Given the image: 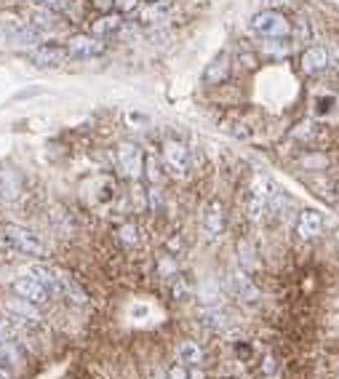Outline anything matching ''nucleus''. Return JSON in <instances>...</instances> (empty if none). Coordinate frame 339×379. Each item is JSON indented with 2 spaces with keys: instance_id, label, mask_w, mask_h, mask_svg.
I'll return each mask as SVG.
<instances>
[{
  "instance_id": "nucleus-5",
  "label": "nucleus",
  "mask_w": 339,
  "mask_h": 379,
  "mask_svg": "<svg viewBox=\"0 0 339 379\" xmlns=\"http://www.w3.org/2000/svg\"><path fill=\"white\" fill-rule=\"evenodd\" d=\"M27 59L38 70H54V67H59L62 61L67 59V48L57 46V43H41V46L27 51Z\"/></svg>"
},
{
  "instance_id": "nucleus-38",
  "label": "nucleus",
  "mask_w": 339,
  "mask_h": 379,
  "mask_svg": "<svg viewBox=\"0 0 339 379\" xmlns=\"http://www.w3.org/2000/svg\"><path fill=\"white\" fill-rule=\"evenodd\" d=\"M334 187H337V193H339V182H334Z\"/></svg>"
},
{
  "instance_id": "nucleus-25",
  "label": "nucleus",
  "mask_w": 339,
  "mask_h": 379,
  "mask_svg": "<svg viewBox=\"0 0 339 379\" xmlns=\"http://www.w3.org/2000/svg\"><path fill=\"white\" fill-rule=\"evenodd\" d=\"M118 238L126 243L129 248H134V246H139V228H136L134 222H126V225H120Z\"/></svg>"
},
{
  "instance_id": "nucleus-15",
  "label": "nucleus",
  "mask_w": 339,
  "mask_h": 379,
  "mask_svg": "<svg viewBox=\"0 0 339 379\" xmlns=\"http://www.w3.org/2000/svg\"><path fill=\"white\" fill-rule=\"evenodd\" d=\"M203 230L211 241H217L222 232H224V206L219 200H211L203 214Z\"/></svg>"
},
{
  "instance_id": "nucleus-16",
  "label": "nucleus",
  "mask_w": 339,
  "mask_h": 379,
  "mask_svg": "<svg viewBox=\"0 0 339 379\" xmlns=\"http://www.w3.org/2000/svg\"><path fill=\"white\" fill-rule=\"evenodd\" d=\"M299 61H302V73L305 75H318V73H324L329 67V51L324 46H310Z\"/></svg>"
},
{
  "instance_id": "nucleus-22",
  "label": "nucleus",
  "mask_w": 339,
  "mask_h": 379,
  "mask_svg": "<svg viewBox=\"0 0 339 379\" xmlns=\"http://www.w3.org/2000/svg\"><path fill=\"white\" fill-rule=\"evenodd\" d=\"M177 358L185 366H201L203 364V350L195 342H179L177 345Z\"/></svg>"
},
{
  "instance_id": "nucleus-8",
  "label": "nucleus",
  "mask_w": 339,
  "mask_h": 379,
  "mask_svg": "<svg viewBox=\"0 0 339 379\" xmlns=\"http://www.w3.org/2000/svg\"><path fill=\"white\" fill-rule=\"evenodd\" d=\"M118 166H120V171H123V177H129V179H139V177H142L145 155L139 150V144H131V142H123V144H120Z\"/></svg>"
},
{
  "instance_id": "nucleus-32",
  "label": "nucleus",
  "mask_w": 339,
  "mask_h": 379,
  "mask_svg": "<svg viewBox=\"0 0 339 379\" xmlns=\"http://www.w3.org/2000/svg\"><path fill=\"white\" fill-rule=\"evenodd\" d=\"M166 38H168V32L161 30V27H155V30L150 32V43H152V46H155V43L163 46V43H166Z\"/></svg>"
},
{
  "instance_id": "nucleus-11",
  "label": "nucleus",
  "mask_w": 339,
  "mask_h": 379,
  "mask_svg": "<svg viewBox=\"0 0 339 379\" xmlns=\"http://www.w3.org/2000/svg\"><path fill=\"white\" fill-rule=\"evenodd\" d=\"M38 283L43 288H48V294L51 297H59L62 294V281H64V273H59L57 267H51V265H32L30 273Z\"/></svg>"
},
{
  "instance_id": "nucleus-30",
  "label": "nucleus",
  "mask_w": 339,
  "mask_h": 379,
  "mask_svg": "<svg viewBox=\"0 0 339 379\" xmlns=\"http://www.w3.org/2000/svg\"><path fill=\"white\" fill-rule=\"evenodd\" d=\"M91 6L99 11V14H110L115 8V0H91Z\"/></svg>"
},
{
  "instance_id": "nucleus-13",
  "label": "nucleus",
  "mask_w": 339,
  "mask_h": 379,
  "mask_svg": "<svg viewBox=\"0 0 339 379\" xmlns=\"http://www.w3.org/2000/svg\"><path fill=\"white\" fill-rule=\"evenodd\" d=\"M123 24H126L123 14H118V11H110V14H102L99 19H94V22H91V35H96V38L107 40V38L118 35Z\"/></svg>"
},
{
  "instance_id": "nucleus-21",
  "label": "nucleus",
  "mask_w": 339,
  "mask_h": 379,
  "mask_svg": "<svg viewBox=\"0 0 339 379\" xmlns=\"http://www.w3.org/2000/svg\"><path fill=\"white\" fill-rule=\"evenodd\" d=\"M201 323L211 332H224L230 318H227V313H222L219 307H203L201 310Z\"/></svg>"
},
{
  "instance_id": "nucleus-12",
  "label": "nucleus",
  "mask_w": 339,
  "mask_h": 379,
  "mask_svg": "<svg viewBox=\"0 0 339 379\" xmlns=\"http://www.w3.org/2000/svg\"><path fill=\"white\" fill-rule=\"evenodd\" d=\"M324 232V216L315 211V209H305L296 219V235L302 241H312Z\"/></svg>"
},
{
  "instance_id": "nucleus-1",
  "label": "nucleus",
  "mask_w": 339,
  "mask_h": 379,
  "mask_svg": "<svg viewBox=\"0 0 339 379\" xmlns=\"http://www.w3.org/2000/svg\"><path fill=\"white\" fill-rule=\"evenodd\" d=\"M3 241L8 243L14 251L19 254H24V257H45V241L38 235V232H32L27 228H19V225H6L3 228Z\"/></svg>"
},
{
  "instance_id": "nucleus-35",
  "label": "nucleus",
  "mask_w": 339,
  "mask_h": 379,
  "mask_svg": "<svg viewBox=\"0 0 339 379\" xmlns=\"http://www.w3.org/2000/svg\"><path fill=\"white\" fill-rule=\"evenodd\" d=\"M275 371V358L273 355H267L265 358V374H273Z\"/></svg>"
},
{
  "instance_id": "nucleus-29",
  "label": "nucleus",
  "mask_w": 339,
  "mask_h": 379,
  "mask_svg": "<svg viewBox=\"0 0 339 379\" xmlns=\"http://www.w3.org/2000/svg\"><path fill=\"white\" fill-rule=\"evenodd\" d=\"M147 203H150V209H155V211L163 206V195H161V187H158V184H152V190L147 193Z\"/></svg>"
},
{
  "instance_id": "nucleus-33",
  "label": "nucleus",
  "mask_w": 339,
  "mask_h": 379,
  "mask_svg": "<svg viewBox=\"0 0 339 379\" xmlns=\"http://www.w3.org/2000/svg\"><path fill=\"white\" fill-rule=\"evenodd\" d=\"M161 273H163V275H177V262L166 257V259L161 262Z\"/></svg>"
},
{
  "instance_id": "nucleus-39",
  "label": "nucleus",
  "mask_w": 339,
  "mask_h": 379,
  "mask_svg": "<svg viewBox=\"0 0 339 379\" xmlns=\"http://www.w3.org/2000/svg\"><path fill=\"white\" fill-rule=\"evenodd\" d=\"M337 379H339V377H337Z\"/></svg>"
},
{
  "instance_id": "nucleus-28",
  "label": "nucleus",
  "mask_w": 339,
  "mask_h": 379,
  "mask_svg": "<svg viewBox=\"0 0 339 379\" xmlns=\"http://www.w3.org/2000/svg\"><path fill=\"white\" fill-rule=\"evenodd\" d=\"M41 8H51V11H64V8H70V3L73 0H35Z\"/></svg>"
},
{
  "instance_id": "nucleus-7",
  "label": "nucleus",
  "mask_w": 339,
  "mask_h": 379,
  "mask_svg": "<svg viewBox=\"0 0 339 379\" xmlns=\"http://www.w3.org/2000/svg\"><path fill=\"white\" fill-rule=\"evenodd\" d=\"M6 38H8L14 46L27 48V51L35 46H41V40H43V35L35 30L30 22H19V19H14V22L6 24Z\"/></svg>"
},
{
  "instance_id": "nucleus-14",
  "label": "nucleus",
  "mask_w": 339,
  "mask_h": 379,
  "mask_svg": "<svg viewBox=\"0 0 339 379\" xmlns=\"http://www.w3.org/2000/svg\"><path fill=\"white\" fill-rule=\"evenodd\" d=\"M22 190H24L22 174L14 171V168H0V198L8 200V203H14L16 198L22 195Z\"/></svg>"
},
{
  "instance_id": "nucleus-2",
  "label": "nucleus",
  "mask_w": 339,
  "mask_h": 379,
  "mask_svg": "<svg viewBox=\"0 0 339 379\" xmlns=\"http://www.w3.org/2000/svg\"><path fill=\"white\" fill-rule=\"evenodd\" d=\"M251 30L267 38V40H280V38L291 35V22L275 8H267V11H259L251 19Z\"/></svg>"
},
{
  "instance_id": "nucleus-27",
  "label": "nucleus",
  "mask_w": 339,
  "mask_h": 379,
  "mask_svg": "<svg viewBox=\"0 0 339 379\" xmlns=\"http://www.w3.org/2000/svg\"><path fill=\"white\" fill-rule=\"evenodd\" d=\"M139 6H142V0H115V11L118 14H136L139 11Z\"/></svg>"
},
{
  "instance_id": "nucleus-37",
  "label": "nucleus",
  "mask_w": 339,
  "mask_h": 379,
  "mask_svg": "<svg viewBox=\"0 0 339 379\" xmlns=\"http://www.w3.org/2000/svg\"><path fill=\"white\" fill-rule=\"evenodd\" d=\"M142 3H166V0H142Z\"/></svg>"
},
{
  "instance_id": "nucleus-26",
  "label": "nucleus",
  "mask_w": 339,
  "mask_h": 379,
  "mask_svg": "<svg viewBox=\"0 0 339 379\" xmlns=\"http://www.w3.org/2000/svg\"><path fill=\"white\" fill-rule=\"evenodd\" d=\"M145 166H147V177L152 184H161L163 179V163L158 161V158H147L145 161Z\"/></svg>"
},
{
  "instance_id": "nucleus-6",
  "label": "nucleus",
  "mask_w": 339,
  "mask_h": 379,
  "mask_svg": "<svg viewBox=\"0 0 339 379\" xmlns=\"http://www.w3.org/2000/svg\"><path fill=\"white\" fill-rule=\"evenodd\" d=\"M163 166L168 168L174 177H185L190 168V150L182 142H166L163 144Z\"/></svg>"
},
{
  "instance_id": "nucleus-17",
  "label": "nucleus",
  "mask_w": 339,
  "mask_h": 379,
  "mask_svg": "<svg viewBox=\"0 0 339 379\" xmlns=\"http://www.w3.org/2000/svg\"><path fill=\"white\" fill-rule=\"evenodd\" d=\"M168 14H171V11H168L166 3H145V6L136 11V16H139L136 22L145 24V27H161L163 22L168 19Z\"/></svg>"
},
{
  "instance_id": "nucleus-4",
  "label": "nucleus",
  "mask_w": 339,
  "mask_h": 379,
  "mask_svg": "<svg viewBox=\"0 0 339 379\" xmlns=\"http://www.w3.org/2000/svg\"><path fill=\"white\" fill-rule=\"evenodd\" d=\"M273 187L275 184L265 179V177H257L254 182H251V190H249V200H246V211H249V219L254 222H259L267 211H270V193H273Z\"/></svg>"
},
{
  "instance_id": "nucleus-3",
  "label": "nucleus",
  "mask_w": 339,
  "mask_h": 379,
  "mask_svg": "<svg viewBox=\"0 0 339 379\" xmlns=\"http://www.w3.org/2000/svg\"><path fill=\"white\" fill-rule=\"evenodd\" d=\"M67 57L70 59H96V57H102L104 51H107V43H104L102 38H96V35H91V32H80V35H70L67 38Z\"/></svg>"
},
{
  "instance_id": "nucleus-9",
  "label": "nucleus",
  "mask_w": 339,
  "mask_h": 379,
  "mask_svg": "<svg viewBox=\"0 0 339 379\" xmlns=\"http://www.w3.org/2000/svg\"><path fill=\"white\" fill-rule=\"evenodd\" d=\"M30 24L35 27V30L41 32L43 38H48V35H57V32L64 30V19H62L59 11H51V8H35L30 14Z\"/></svg>"
},
{
  "instance_id": "nucleus-31",
  "label": "nucleus",
  "mask_w": 339,
  "mask_h": 379,
  "mask_svg": "<svg viewBox=\"0 0 339 379\" xmlns=\"http://www.w3.org/2000/svg\"><path fill=\"white\" fill-rule=\"evenodd\" d=\"M168 379H190L187 366H171V369H168Z\"/></svg>"
},
{
  "instance_id": "nucleus-24",
  "label": "nucleus",
  "mask_w": 339,
  "mask_h": 379,
  "mask_svg": "<svg viewBox=\"0 0 339 379\" xmlns=\"http://www.w3.org/2000/svg\"><path fill=\"white\" fill-rule=\"evenodd\" d=\"M192 294H195L192 281H187L185 275H177V281H174V299H179V302H187Z\"/></svg>"
},
{
  "instance_id": "nucleus-34",
  "label": "nucleus",
  "mask_w": 339,
  "mask_h": 379,
  "mask_svg": "<svg viewBox=\"0 0 339 379\" xmlns=\"http://www.w3.org/2000/svg\"><path fill=\"white\" fill-rule=\"evenodd\" d=\"M296 35H299V38H308V35H310L308 22H302V19H299V27H296Z\"/></svg>"
},
{
  "instance_id": "nucleus-10",
  "label": "nucleus",
  "mask_w": 339,
  "mask_h": 379,
  "mask_svg": "<svg viewBox=\"0 0 339 379\" xmlns=\"http://www.w3.org/2000/svg\"><path fill=\"white\" fill-rule=\"evenodd\" d=\"M14 294L16 297H22V299H27L32 304H45L51 299V294H48V288H43L32 275H22V278H16L14 281Z\"/></svg>"
},
{
  "instance_id": "nucleus-18",
  "label": "nucleus",
  "mask_w": 339,
  "mask_h": 379,
  "mask_svg": "<svg viewBox=\"0 0 339 379\" xmlns=\"http://www.w3.org/2000/svg\"><path fill=\"white\" fill-rule=\"evenodd\" d=\"M6 313H11V315L19 318L22 323H38V320H41V310H38V304L27 302V299H22V297L8 299V302H6Z\"/></svg>"
},
{
  "instance_id": "nucleus-23",
  "label": "nucleus",
  "mask_w": 339,
  "mask_h": 379,
  "mask_svg": "<svg viewBox=\"0 0 339 379\" xmlns=\"http://www.w3.org/2000/svg\"><path fill=\"white\" fill-rule=\"evenodd\" d=\"M238 259H240V270H254L257 267V257H254V246L249 241L238 243Z\"/></svg>"
},
{
  "instance_id": "nucleus-36",
  "label": "nucleus",
  "mask_w": 339,
  "mask_h": 379,
  "mask_svg": "<svg viewBox=\"0 0 339 379\" xmlns=\"http://www.w3.org/2000/svg\"><path fill=\"white\" fill-rule=\"evenodd\" d=\"M190 379H203V374L201 371H190Z\"/></svg>"
},
{
  "instance_id": "nucleus-20",
  "label": "nucleus",
  "mask_w": 339,
  "mask_h": 379,
  "mask_svg": "<svg viewBox=\"0 0 339 379\" xmlns=\"http://www.w3.org/2000/svg\"><path fill=\"white\" fill-rule=\"evenodd\" d=\"M233 288H236L238 297L246 299V302H257V299H259V288H257V283L246 275V270H238V273L233 275Z\"/></svg>"
},
{
  "instance_id": "nucleus-19",
  "label": "nucleus",
  "mask_w": 339,
  "mask_h": 379,
  "mask_svg": "<svg viewBox=\"0 0 339 379\" xmlns=\"http://www.w3.org/2000/svg\"><path fill=\"white\" fill-rule=\"evenodd\" d=\"M227 75H230V59L222 54L214 61H208L206 73H203V83L206 86H219V83L227 80Z\"/></svg>"
}]
</instances>
